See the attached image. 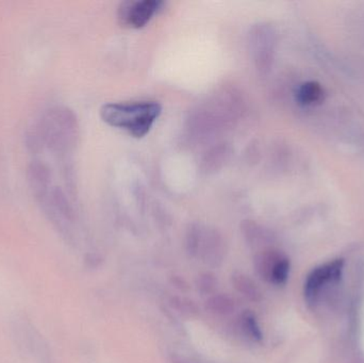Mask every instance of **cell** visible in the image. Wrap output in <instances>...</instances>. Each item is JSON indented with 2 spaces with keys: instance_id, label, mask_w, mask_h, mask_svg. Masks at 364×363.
Segmentation results:
<instances>
[{
  "instance_id": "obj_6",
  "label": "cell",
  "mask_w": 364,
  "mask_h": 363,
  "mask_svg": "<svg viewBox=\"0 0 364 363\" xmlns=\"http://www.w3.org/2000/svg\"><path fill=\"white\" fill-rule=\"evenodd\" d=\"M201 249L203 259L210 266H218V262L223 259V243L220 237L212 232V234H205L203 238L199 241L198 254Z\"/></svg>"
},
{
  "instance_id": "obj_14",
  "label": "cell",
  "mask_w": 364,
  "mask_h": 363,
  "mask_svg": "<svg viewBox=\"0 0 364 363\" xmlns=\"http://www.w3.org/2000/svg\"><path fill=\"white\" fill-rule=\"evenodd\" d=\"M173 306H176L183 313H192L193 311H196V306L193 304L192 300H186V298H175L173 300Z\"/></svg>"
},
{
  "instance_id": "obj_7",
  "label": "cell",
  "mask_w": 364,
  "mask_h": 363,
  "mask_svg": "<svg viewBox=\"0 0 364 363\" xmlns=\"http://www.w3.org/2000/svg\"><path fill=\"white\" fill-rule=\"evenodd\" d=\"M295 97L301 106H316L324 100L325 91L322 85L316 81H307L297 87Z\"/></svg>"
},
{
  "instance_id": "obj_2",
  "label": "cell",
  "mask_w": 364,
  "mask_h": 363,
  "mask_svg": "<svg viewBox=\"0 0 364 363\" xmlns=\"http://www.w3.org/2000/svg\"><path fill=\"white\" fill-rule=\"evenodd\" d=\"M76 119L72 111L53 108L47 111L38 127V140L55 151H65L76 138Z\"/></svg>"
},
{
  "instance_id": "obj_5",
  "label": "cell",
  "mask_w": 364,
  "mask_h": 363,
  "mask_svg": "<svg viewBox=\"0 0 364 363\" xmlns=\"http://www.w3.org/2000/svg\"><path fill=\"white\" fill-rule=\"evenodd\" d=\"M28 180L36 198L42 200L49 192L50 172L46 164L40 161L32 162L28 168Z\"/></svg>"
},
{
  "instance_id": "obj_13",
  "label": "cell",
  "mask_w": 364,
  "mask_h": 363,
  "mask_svg": "<svg viewBox=\"0 0 364 363\" xmlns=\"http://www.w3.org/2000/svg\"><path fill=\"white\" fill-rule=\"evenodd\" d=\"M216 285H218V281L212 273L201 274L197 281V287L203 294H211L215 290Z\"/></svg>"
},
{
  "instance_id": "obj_3",
  "label": "cell",
  "mask_w": 364,
  "mask_h": 363,
  "mask_svg": "<svg viewBox=\"0 0 364 363\" xmlns=\"http://www.w3.org/2000/svg\"><path fill=\"white\" fill-rule=\"evenodd\" d=\"M344 270V260L336 259L314 269L305 281L304 294L308 303L316 302L323 288L328 283L341 279Z\"/></svg>"
},
{
  "instance_id": "obj_9",
  "label": "cell",
  "mask_w": 364,
  "mask_h": 363,
  "mask_svg": "<svg viewBox=\"0 0 364 363\" xmlns=\"http://www.w3.org/2000/svg\"><path fill=\"white\" fill-rule=\"evenodd\" d=\"M282 256L275 251H261L260 254L256 256L254 261L255 268H256L257 273L260 275L261 278L269 281L272 271H273L276 262Z\"/></svg>"
},
{
  "instance_id": "obj_12",
  "label": "cell",
  "mask_w": 364,
  "mask_h": 363,
  "mask_svg": "<svg viewBox=\"0 0 364 363\" xmlns=\"http://www.w3.org/2000/svg\"><path fill=\"white\" fill-rule=\"evenodd\" d=\"M289 274H290V261L282 256L272 271L269 281L278 286L284 285L288 281Z\"/></svg>"
},
{
  "instance_id": "obj_8",
  "label": "cell",
  "mask_w": 364,
  "mask_h": 363,
  "mask_svg": "<svg viewBox=\"0 0 364 363\" xmlns=\"http://www.w3.org/2000/svg\"><path fill=\"white\" fill-rule=\"evenodd\" d=\"M233 287L244 298L252 302H258L261 298V293L257 287L256 283L247 275L237 273L232 276Z\"/></svg>"
},
{
  "instance_id": "obj_11",
  "label": "cell",
  "mask_w": 364,
  "mask_h": 363,
  "mask_svg": "<svg viewBox=\"0 0 364 363\" xmlns=\"http://www.w3.org/2000/svg\"><path fill=\"white\" fill-rule=\"evenodd\" d=\"M240 325H241L244 334L255 342H260L262 340V332H261L260 326H259L254 313L248 310L242 313L241 318H240Z\"/></svg>"
},
{
  "instance_id": "obj_1",
  "label": "cell",
  "mask_w": 364,
  "mask_h": 363,
  "mask_svg": "<svg viewBox=\"0 0 364 363\" xmlns=\"http://www.w3.org/2000/svg\"><path fill=\"white\" fill-rule=\"evenodd\" d=\"M161 112L156 102H115L102 106L100 117L108 125L140 139L151 131Z\"/></svg>"
},
{
  "instance_id": "obj_10",
  "label": "cell",
  "mask_w": 364,
  "mask_h": 363,
  "mask_svg": "<svg viewBox=\"0 0 364 363\" xmlns=\"http://www.w3.org/2000/svg\"><path fill=\"white\" fill-rule=\"evenodd\" d=\"M235 302L232 298L224 294H218V296H211L205 302V308L210 313L215 315H230L235 310Z\"/></svg>"
},
{
  "instance_id": "obj_4",
  "label": "cell",
  "mask_w": 364,
  "mask_h": 363,
  "mask_svg": "<svg viewBox=\"0 0 364 363\" xmlns=\"http://www.w3.org/2000/svg\"><path fill=\"white\" fill-rule=\"evenodd\" d=\"M162 2L158 0L125 1L119 9V19L122 25L134 29L145 27L161 9Z\"/></svg>"
}]
</instances>
